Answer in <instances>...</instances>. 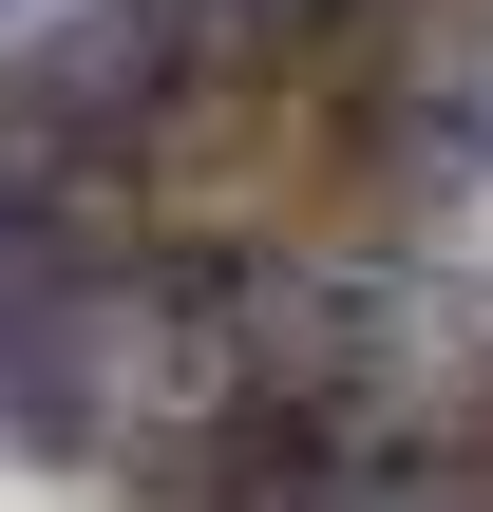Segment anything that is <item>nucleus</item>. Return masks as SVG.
<instances>
[{"label": "nucleus", "instance_id": "f257e3e1", "mask_svg": "<svg viewBox=\"0 0 493 512\" xmlns=\"http://www.w3.org/2000/svg\"><path fill=\"white\" fill-rule=\"evenodd\" d=\"M0 456L114 512H493V0L38 19Z\"/></svg>", "mask_w": 493, "mask_h": 512}]
</instances>
